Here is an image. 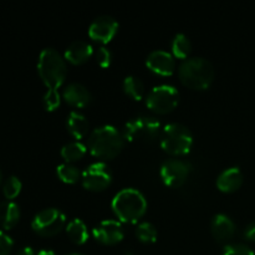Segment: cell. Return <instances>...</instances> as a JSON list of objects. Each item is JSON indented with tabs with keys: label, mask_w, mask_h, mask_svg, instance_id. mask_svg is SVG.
<instances>
[{
	"label": "cell",
	"mask_w": 255,
	"mask_h": 255,
	"mask_svg": "<svg viewBox=\"0 0 255 255\" xmlns=\"http://www.w3.org/2000/svg\"><path fill=\"white\" fill-rule=\"evenodd\" d=\"M124 132L114 125H102L90 133L89 148L94 156L99 158H112L124 148Z\"/></svg>",
	"instance_id": "1"
},
{
	"label": "cell",
	"mask_w": 255,
	"mask_h": 255,
	"mask_svg": "<svg viewBox=\"0 0 255 255\" xmlns=\"http://www.w3.org/2000/svg\"><path fill=\"white\" fill-rule=\"evenodd\" d=\"M178 76L181 81L191 89H207L214 79L213 65L202 56L187 57L179 65Z\"/></svg>",
	"instance_id": "2"
},
{
	"label": "cell",
	"mask_w": 255,
	"mask_h": 255,
	"mask_svg": "<svg viewBox=\"0 0 255 255\" xmlns=\"http://www.w3.org/2000/svg\"><path fill=\"white\" fill-rule=\"evenodd\" d=\"M37 71L47 90H57L66 79V62L56 49L45 47L39 55Z\"/></svg>",
	"instance_id": "3"
},
{
	"label": "cell",
	"mask_w": 255,
	"mask_h": 255,
	"mask_svg": "<svg viewBox=\"0 0 255 255\" xmlns=\"http://www.w3.org/2000/svg\"><path fill=\"white\" fill-rule=\"evenodd\" d=\"M112 209L122 222L133 223L146 212V197L136 188H124L115 194L112 199Z\"/></svg>",
	"instance_id": "4"
},
{
	"label": "cell",
	"mask_w": 255,
	"mask_h": 255,
	"mask_svg": "<svg viewBox=\"0 0 255 255\" xmlns=\"http://www.w3.org/2000/svg\"><path fill=\"white\" fill-rule=\"evenodd\" d=\"M161 147L166 152L176 156L186 154L193 144V134L191 129L178 122H171L162 128L159 134Z\"/></svg>",
	"instance_id": "5"
},
{
	"label": "cell",
	"mask_w": 255,
	"mask_h": 255,
	"mask_svg": "<svg viewBox=\"0 0 255 255\" xmlns=\"http://www.w3.org/2000/svg\"><path fill=\"white\" fill-rule=\"evenodd\" d=\"M161 124L149 115H137L125 124L124 136L131 142H152L161 134Z\"/></svg>",
	"instance_id": "6"
},
{
	"label": "cell",
	"mask_w": 255,
	"mask_h": 255,
	"mask_svg": "<svg viewBox=\"0 0 255 255\" xmlns=\"http://www.w3.org/2000/svg\"><path fill=\"white\" fill-rule=\"evenodd\" d=\"M66 226V216L64 212L55 207L41 209L34 216L31 221V228L37 234L44 237H51L57 234Z\"/></svg>",
	"instance_id": "7"
},
{
	"label": "cell",
	"mask_w": 255,
	"mask_h": 255,
	"mask_svg": "<svg viewBox=\"0 0 255 255\" xmlns=\"http://www.w3.org/2000/svg\"><path fill=\"white\" fill-rule=\"evenodd\" d=\"M178 100V90L173 85L162 84L154 86L148 92L146 97V105L148 109L153 110L158 114H166L177 106Z\"/></svg>",
	"instance_id": "8"
},
{
	"label": "cell",
	"mask_w": 255,
	"mask_h": 255,
	"mask_svg": "<svg viewBox=\"0 0 255 255\" xmlns=\"http://www.w3.org/2000/svg\"><path fill=\"white\" fill-rule=\"evenodd\" d=\"M82 184L91 191H101L112 181L111 168L105 162H95L84 169L81 176Z\"/></svg>",
	"instance_id": "9"
},
{
	"label": "cell",
	"mask_w": 255,
	"mask_h": 255,
	"mask_svg": "<svg viewBox=\"0 0 255 255\" xmlns=\"http://www.w3.org/2000/svg\"><path fill=\"white\" fill-rule=\"evenodd\" d=\"M192 166L186 161L177 158H169L162 163L159 173L167 186L179 187L186 182L191 173Z\"/></svg>",
	"instance_id": "10"
},
{
	"label": "cell",
	"mask_w": 255,
	"mask_h": 255,
	"mask_svg": "<svg viewBox=\"0 0 255 255\" xmlns=\"http://www.w3.org/2000/svg\"><path fill=\"white\" fill-rule=\"evenodd\" d=\"M92 234L104 244H116L124 239L125 231L124 226L120 221L116 219H104L92 229Z\"/></svg>",
	"instance_id": "11"
},
{
	"label": "cell",
	"mask_w": 255,
	"mask_h": 255,
	"mask_svg": "<svg viewBox=\"0 0 255 255\" xmlns=\"http://www.w3.org/2000/svg\"><path fill=\"white\" fill-rule=\"evenodd\" d=\"M119 22L111 15H100L92 20L89 26V35L96 41L109 42L116 35Z\"/></svg>",
	"instance_id": "12"
},
{
	"label": "cell",
	"mask_w": 255,
	"mask_h": 255,
	"mask_svg": "<svg viewBox=\"0 0 255 255\" xmlns=\"http://www.w3.org/2000/svg\"><path fill=\"white\" fill-rule=\"evenodd\" d=\"M146 65L149 70L162 76H168L176 69V60L171 52L166 50H153L147 55Z\"/></svg>",
	"instance_id": "13"
},
{
	"label": "cell",
	"mask_w": 255,
	"mask_h": 255,
	"mask_svg": "<svg viewBox=\"0 0 255 255\" xmlns=\"http://www.w3.org/2000/svg\"><path fill=\"white\" fill-rule=\"evenodd\" d=\"M212 234L221 243L228 242L236 233V223L229 216L224 213H217L211 222Z\"/></svg>",
	"instance_id": "14"
},
{
	"label": "cell",
	"mask_w": 255,
	"mask_h": 255,
	"mask_svg": "<svg viewBox=\"0 0 255 255\" xmlns=\"http://www.w3.org/2000/svg\"><path fill=\"white\" fill-rule=\"evenodd\" d=\"M62 96L74 107H85L91 101L89 89L81 82H70L62 90Z\"/></svg>",
	"instance_id": "15"
},
{
	"label": "cell",
	"mask_w": 255,
	"mask_h": 255,
	"mask_svg": "<svg viewBox=\"0 0 255 255\" xmlns=\"http://www.w3.org/2000/svg\"><path fill=\"white\" fill-rule=\"evenodd\" d=\"M243 183V173L239 167H228L217 177V187L222 192H234Z\"/></svg>",
	"instance_id": "16"
},
{
	"label": "cell",
	"mask_w": 255,
	"mask_h": 255,
	"mask_svg": "<svg viewBox=\"0 0 255 255\" xmlns=\"http://www.w3.org/2000/svg\"><path fill=\"white\" fill-rule=\"evenodd\" d=\"M94 54V47L89 41L75 40L65 50V59L71 64H82Z\"/></svg>",
	"instance_id": "17"
},
{
	"label": "cell",
	"mask_w": 255,
	"mask_h": 255,
	"mask_svg": "<svg viewBox=\"0 0 255 255\" xmlns=\"http://www.w3.org/2000/svg\"><path fill=\"white\" fill-rule=\"evenodd\" d=\"M66 126L72 137H75L76 139H81L89 132L90 124L87 117L82 112L74 110L67 116Z\"/></svg>",
	"instance_id": "18"
},
{
	"label": "cell",
	"mask_w": 255,
	"mask_h": 255,
	"mask_svg": "<svg viewBox=\"0 0 255 255\" xmlns=\"http://www.w3.org/2000/svg\"><path fill=\"white\" fill-rule=\"evenodd\" d=\"M20 219V207L14 201L0 203V226L4 229H11Z\"/></svg>",
	"instance_id": "19"
},
{
	"label": "cell",
	"mask_w": 255,
	"mask_h": 255,
	"mask_svg": "<svg viewBox=\"0 0 255 255\" xmlns=\"http://www.w3.org/2000/svg\"><path fill=\"white\" fill-rule=\"evenodd\" d=\"M66 232L71 241L77 244H84L89 239V229L86 223L80 218H72L66 224Z\"/></svg>",
	"instance_id": "20"
},
{
	"label": "cell",
	"mask_w": 255,
	"mask_h": 255,
	"mask_svg": "<svg viewBox=\"0 0 255 255\" xmlns=\"http://www.w3.org/2000/svg\"><path fill=\"white\" fill-rule=\"evenodd\" d=\"M124 90L134 100H141L144 96V84L136 75H128L125 77Z\"/></svg>",
	"instance_id": "21"
},
{
	"label": "cell",
	"mask_w": 255,
	"mask_h": 255,
	"mask_svg": "<svg viewBox=\"0 0 255 255\" xmlns=\"http://www.w3.org/2000/svg\"><path fill=\"white\" fill-rule=\"evenodd\" d=\"M192 44L191 40L188 39L186 34L183 32H178L174 35L173 40H172V55L179 59H187L188 54L191 52Z\"/></svg>",
	"instance_id": "22"
},
{
	"label": "cell",
	"mask_w": 255,
	"mask_h": 255,
	"mask_svg": "<svg viewBox=\"0 0 255 255\" xmlns=\"http://www.w3.org/2000/svg\"><path fill=\"white\" fill-rule=\"evenodd\" d=\"M86 146L80 141L67 142L62 146L61 156L64 157V159H66V162L71 163V162L77 161L81 157H84V154L86 153Z\"/></svg>",
	"instance_id": "23"
},
{
	"label": "cell",
	"mask_w": 255,
	"mask_h": 255,
	"mask_svg": "<svg viewBox=\"0 0 255 255\" xmlns=\"http://www.w3.org/2000/svg\"><path fill=\"white\" fill-rule=\"evenodd\" d=\"M56 173L59 178L64 181L65 183H76L82 176L80 169L75 164L69 163V162L59 164L56 168Z\"/></svg>",
	"instance_id": "24"
},
{
	"label": "cell",
	"mask_w": 255,
	"mask_h": 255,
	"mask_svg": "<svg viewBox=\"0 0 255 255\" xmlns=\"http://www.w3.org/2000/svg\"><path fill=\"white\" fill-rule=\"evenodd\" d=\"M136 236L143 243H153L157 239V229L149 222H141L136 228Z\"/></svg>",
	"instance_id": "25"
},
{
	"label": "cell",
	"mask_w": 255,
	"mask_h": 255,
	"mask_svg": "<svg viewBox=\"0 0 255 255\" xmlns=\"http://www.w3.org/2000/svg\"><path fill=\"white\" fill-rule=\"evenodd\" d=\"M21 181L16 176L9 177L4 182V184H2V193H4V197L7 201H11V199L16 198L19 196L20 191H21Z\"/></svg>",
	"instance_id": "26"
},
{
	"label": "cell",
	"mask_w": 255,
	"mask_h": 255,
	"mask_svg": "<svg viewBox=\"0 0 255 255\" xmlns=\"http://www.w3.org/2000/svg\"><path fill=\"white\" fill-rule=\"evenodd\" d=\"M61 97H60L59 90H47L45 92L44 97H42V102H44V106L47 111H52L56 107L60 106V101H61Z\"/></svg>",
	"instance_id": "27"
},
{
	"label": "cell",
	"mask_w": 255,
	"mask_h": 255,
	"mask_svg": "<svg viewBox=\"0 0 255 255\" xmlns=\"http://www.w3.org/2000/svg\"><path fill=\"white\" fill-rule=\"evenodd\" d=\"M222 255H255V254L248 246H246V244L236 243V244H228V246L224 248Z\"/></svg>",
	"instance_id": "28"
},
{
	"label": "cell",
	"mask_w": 255,
	"mask_h": 255,
	"mask_svg": "<svg viewBox=\"0 0 255 255\" xmlns=\"http://www.w3.org/2000/svg\"><path fill=\"white\" fill-rule=\"evenodd\" d=\"M94 55L96 57V61L99 62L100 66L107 67L111 64L112 54L106 46H99L96 50H94Z\"/></svg>",
	"instance_id": "29"
},
{
	"label": "cell",
	"mask_w": 255,
	"mask_h": 255,
	"mask_svg": "<svg viewBox=\"0 0 255 255\" xmlns=\"http://www.w3.org/2000/svg\"><path fill=\"white\" fill-rule=\"evenodd\" d=\"M12 247H14V241L11 237L4 231H0V255H9L11 253Z\"/></svg>",
	"instance_id": "30"
},
{
	"label": "cell",
	"mask_w": 255,
	"mask_h": 255,
	"mask_svg": "<svg viewBox=\"0 0 255 255\" xmlns=\"http://www.w3.org/2000/svg\"><path fill=\"white\" fill-rule=\"evenodd\" d=\"M244 237L249 241L255 242V222H252L247 226V228L244 229Z\"/></svg>",
	"instance_id": "31"
},
{
	"label": "cell",
	"mask_w": 255,
	"mask_h": 255,
	"mask_svg": "<svg viewBox=\"0 0 255 255\" xmlns=\"http://www.w3.org/2000/svg\"><path fill=\"white\" fill-rule=\"evenodd\" d=\"M16 255H36V252L31 247H24V248H21L17 252Z\"/></svg>",
	"instance_id": "32"
},
{
	"label": "cell",
	"mask_w": 255,
	"mask_h": 255,
	"mask_svg": "<svg viewBox=\"0 0 255 255\" xmlns=\"http://www.w3.org/2000/svg\"><path fill=\"white\" fill-rule=\"evenodd\" d=\"M36 255H56L52 249H49V248H44V249H40L39 252H37Z\"/></svg>",
	"instance_id": "33"
},
{
	"label": "cell",
	"mask_w": 255,
	"mask_h": 255,
	"mask_svg": "<svg viewBox=\"0 0 255 255\" xmlns=\"http://www.w3.org/2000/svg\"><path fill=\"white\" fill-rule=\"evenodd\" d=\"M2 182V173H1V169H0V184H1Z\"/></svg>",
	"instance_id": "34"
},
{
	"label": "cell",
	"mask_w": 255,
	"mask_h": 255,
	"mask_svg": "<svg viewBox=\"0 0 255 255\" xmlns=\"http://www.w3.org/2000/svg\"><path fill=\"white\" fill-rule=\"evenodd\" d=\"M65 255H84V254H80V253H69V254H65Z\"/></svg>",
	"instance_id": "35"
}]
</instances>
